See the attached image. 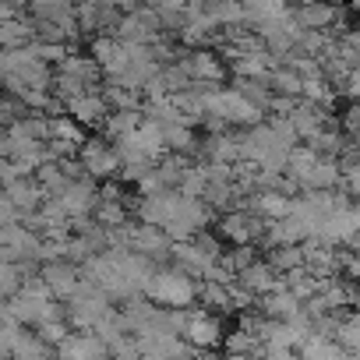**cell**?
<instances>
[{
  "label": "cell",
  "instance_id": "83f0119b",
  "mask_svg": "<svg viewBox=\"0 0 360 360\" xmlns=\"http://www.w3.org/2000/svg\"><path fill=\"white\" fill-rule=\"evenodd\" d=\"M342 131L346 134H360V99H353L342 113Z\"/></svg>",
  "mask_w": 360,
  "mask_h": 360
},
{
  "label": "cell",
  "instance_id": "ac0fdd59",
  "mask_svg": "<svg viewBox=\"0 0 360 360\" xmlns=\"http://www.w3.org/2000/svg\"><path fill=\"white\" fill-rule=\"evenodd\" d=\"M141 120H145L141 110H110V117L103 120V138L113 141V145H120V141H127L138 131Z\"/></svg>",
  "mask_w": 360,
  "mask_h": 360
},
{
  "label": "cell",
  "instance_id": "ba28073f",
  "mask_svg": "<svg viewBox=\"0 0 360 360\" xmlns=\"http://www.w3.org/2000/svg\"><path fill=\"white\" fill-rule=\"evenodd\" d=\"M265 219H258L255 212H248V209H230V212H223L219 216V237L223 240H230L233 248H244V244H262V237H265Z\"/></svg>",
  "mask_w": 360,
  "mask_h": 360
},
{
  "label": "cell",
  "instance_id": "2e32d148",
  "mask_svg": "<svg viewBox=\"0 0 360 360\" xmlns=\"http://www.w3.org/2000/svg\"><path fill=\"white\" fill-rule=\"evenodd\" d=\"M4 195L11 198V205L18 209V216H22V212H36V209L46 202L43 188L36 184V176H18V180H8V184H4Z\"/></svg>",
  "mask_w": 360,
  "mask_h": 360
},
{
  "label": "cell",
  "instance_id": "f1b7e54d",
  "mask_svg": "<svg viewBox=\"0 0 360 360\" xmlns=\"http://www.w3.org/2000/svg\"><path fill=\"white\" fill-rule=\"evenodd\" d=\"M8 223H18V209L11 205V198L4 195V188H0V226H8Z\"/></svg>",
  "mask_w": 360,
  "mask_h": 360
},
{
  "label": "cell",
  "instance_id": "7a4b0ae2",
  "mask_svg": "<svg viewBox=\"0 0 360 360\" xmlns=\"http://www.w3.org/2000/svg\"><path fill=\"white\" fill-rule=\"evenodd\" d=\"M219 258H223V248H219V240H216L209 230L195 233L191 240H176V244L169 248V262H173V269L188 272V276L198 279V283L216 276Z\"/></svg>",
  "mask_w": 360,
  "mask_h": 360
},
{
  "label": "cell",
  "instance_id": "4316f807",
  "mask_svg": "<svg viewBox=\"0 0 360 360\" xmlns=\"http://www.w3.org/2000/svg\"><path fill=\"white\" fill-rule=\"evenodd\" d=\"M335 96H346L349 103L360 99V68H349V71H346V78L335 85Z\"/></svg>",
  "mask_w": 360,
  "mask_h": 360
},
{
  "label": "cell",
  "instance_id": "e0dca14e",
  "mask_svg": "<svg viewBox=\"0 0 360 360\" xmlns=\"http://www.w3.org/2000/svg\"><path fill=\"white\" fill-rule=\"evenodd\" d=\"M237 283H240V286H248L255 297H265L269 290H276V286L283 283V276H279V272H276L265 258H255V262H251V265L237 276Z\"/></svg>",
  "mask_w": 360,
  "mask_h": 360
},
{
  "label": "cell",
  "instance_id": "5b68a950",
  "mask_svg": "<svg viewBox=\"0 0 360 360\" xmlns=\"http://www.w3.org/2000/svg\"><path fill=\"white\" fill-rule=\"evenodd\" d=\"M113 307V300L89 279H82V286L75 290V297L68 300V325L71 328H92L99 318H106Z\"/></svg>",
  "mask_w": 360,
  "mask_h": 360
},
{
  "label": "cell",
  "instance_id": "f546056e",
  "mask_svg": "<svg viewBox=\"0 0 360 360\" xmlns=\"http://www.w3.org/2000/svg\"><path fill=\"white\" fill-rule=\"evenodd\" d=\"M223 360H258V356L255 353H226Z\"/></svg>",
  "mask_w": 360,
  "mask_h": 360
},
{
  "label": "cell",
  "instance_id": "7c38bea8",
  "mask_svg": "<svg viewBox=\"0 0 360 360\" xmlns=\"http://www.w3.org/2000/svg\"><path fill=\"white\" fill-rule=\"evenodd\" d=\"M39 276H43V283L50 286V293H53V300H71L75 297V290L82 286V269L75 265V262H46V265H39Z\"/></svg>",
  "mask_w": 360,
  "mask_h": 360
},
{
  "label": "cell",
  "instance_id": "52a82bcc",
  "mask_svg": "<svg viewBox=\"0 0 360 360\" xmlns=\"http://www.w3.org/2000/svg\"><path fill=\"white\" fill-rule=\"evenodd\" d=\"M78 162L89 180H110L120 169V152L106 138H85V145L78 148Z\"/></svg>",
  "mask_w": 360,
  "mask_h": 360
},
{
  "label": "cell",
  "instance_id": "8fae6325",
  "mask_svg": "<svg viewBox=\"0 0 360 360\" xmlns=\"http://www.w3.org/2000/svg\"><path fill=\"white\" fill-rule=\"evenodd\" d=\"M180 68L188 71L191 82H202V85H223L226 82V64L219 60V53H212L205 46L184 53V57H180Z\"/></svg>",
  "mask_w": 360,
  "mask_h": 360
},
{
  "label": "cell",
  "instance_id": "277c9868",
  "mask_svg": "<svg viewBox=\"0 0 360 360\" xmlns=\"http://www.w3.org/2000/svg\"><path fill=\"white\" fill-rule=\"evenodd\" d=\"M205 117H216L223 127H255L265 120V110H258L255 103H248L233 85H219L209 99V113Z\"/></svg>",
  "mask_w": 360,
  "mask_h": 360
},
{
  "label": "cell",
  "instance_id": "6da1fadb",
  "mask_svg": "<svg viewBox=\"0 0 360 360\" xmlns=\"http://www.w3.org/2000/svg\"><path fill=\"white\" fill-rule=\"evenodd\" d=\"M134 216H138V223L159 226L176 244V240H191L195 233L209 230L212 205L202 202V198H188V195H180V191H159V195L138 198Z\"/></svg>",
  "mask_w": 360,
  "mask_h": 360
},
{
  "label": "cell",
  "instance_id": "603a6c76",
  "mask_svg": "<svg viewBox=\"0 0 360 360\" xmlns=\"http://www.w3.org/2000/svg\"><path fill=\"white\" fill-rule=\"evenodd\" d=\"M29 39H32V32H29V25H25V22H15V18L0 22V46L22 50V46L29 43Z\"/></svg>",
  "mask_w": 360,
  "mask_h": 360
},
{
  "label": "cell",
  "instance_id": "5bb4252c",
  "mask_svg": "<svg viewBox=\"0 0 360 360\" xmlns=\"http://www.w3.org/2000/svg\"><path fill=\"white\" fill-rule=\"evenodd\" d=\"M202 155H205V162L237 166V162H244V141L233 131H219V134H209L202 141Z\"/></svg>",
  "mask_w": 360,
  "mask_h": 360
},
{
  "label": "cell",
  "instance_id": "7402d4cb",
  "mask_svg": "<svg viewBox=\"0 0 360 360\" xmlns=\"http://www.w3.org/2000/svg\"><path fill=\"white\" fill-rule=\"evenodd\" d=\"M162 138H166V152H176V155L198 148L191 124H166V127H162Z\"/></svg>",
  "mask_w": 360,
  "mask_h": 360
},
{
  "label": "cell",
  "instance_id": "4dcf8cb0",
  "mask_svg": "<svg viewBox=\"0 0 360 360\" xmlns=\"http://www.w3.org/2000/svg\"><path fill=\"white\" fill-rule=\"evenodd\" d=\"M353 145H356V152H360V134H353Z\"/></svg>",
  "mask_w": 360,
  "mask_h": 360
},
{
  "label": "cell",
  "instance_id": "44dd1931",
  "mask_svg": "<svg viewBox=\"0 0 360 360\" xmlns=\"http://www.w3.org/2000/svg\"><path fill=\"white\" fill-rule=\"evenodd\" d=\"M265 262H269L279 276L297 272V269H304V244H283V248H272V251L265 255Z\"/></svg>",
  "mask_w": 360,
  "mask_h": 360
},
{
  "label": "cell",
  "instance_id": "4fadbf2b",
  "mask_svg": "<svg viewBox=\"0 0 360 360\" xmlns=\"http://www.w3.org/2000/svg\"><path fill=\"white\" fill-rule=\"evenodd\" d=\"M64 106H68V117H75L82 127H103V120L110 117V103H106L103 89H89Z\"/></svg>",
  "mask_w": 360,
  "mask_h": 360
},
{
  "label": "cell",
  "instance_id": "3957f363",
  "mask_svg": "<svg viewBox=\"0 0 360 360\" xmlns=\"http://www.w3.org/2000/svg\"><path fill=\"white\" fill-rule=\"evenodd\" d=\"M145 297L155 307L188 311V307L198 304V279H191L188 272H180V269H155L148 286H145Z\"/></svg>",
  "mask_w": 360,
  "mask_h": 360
},
{
  "label": "cell",
  "instance_id": "9c48e42d",
  "mask_svg": "<svg viewBox=\"0 0 360 360\" xmlns=\"http://www.w3.org/2000/svg\"><path fill=\"white\" fill-rule=\"evenodd\" d=\"M110 346L92 328H71L57 346V360H106Z\"/></svg>",
  "mask_w": 360,
  "mask_h": 360
},
{
  "label": "cell",
  "instance_id": "30bf717a",
  "mask_svg": "<svg viewBox=\"0 0 360 360\" xmlns=\"http://www.w3.org/2000/svg\"><path fill=\"white\" fill-rule=\"evenodd\" d=\"M293 18L304 32H332L342 25V11L332 0H304V4L293 8Z\"/></svg>",
  "mask_w": 360,
  "mask_h": 360
},
{
  "label": "cell",
  "instance_id": "d4e9b609",
  "mask_svg": "<svg viewBox=\"0 0 360 360\" xmlns=\"http://www.w3.org/2000/svg\"><path fill=\"white\" fill-rule=\"evenodd\" d=\"M68 332H71V325H68V321H43V325L36 328V335H39L43 342H50V346H60Z\"/></svg>",
  "mask_w": 360,
  "mask_h": 360
},
{
  "label": "cell",
  "instance_id": "d6986e66",
  "mask_svg": "<svg viewBox=\"0 0 360 360\" xmlns=\"http://www.w3.org/2000/svg\"><path fill=\"white\" fill-rule=\"evenodd\" d=\"M60 75H64V78L82 82L85 89H96V82H99L103 68L92 60V53H89V57H82V53H68V57L60 60Z\"/></svg>",
  "mask_w": 360,
  "mask_h": 360
},
{
  "label": "cell",
  "instance_id": "9a60e30c",
  "mask_svg": "<svg viewBox=\"0 0 360 360\" xmlns=\"http://www.w3.org/2000/svg\"><path fill=\"white\" fill-rule=\"evenodd\" d=\"M258 311L269 318V321H290L293 314L304 311V304L293 297V290L286 283H279L276 290H269L265 297H258Z\"/></svg>",
  "mask_w": 360,
  "mask_h": 360
},
{
  "label": "cell",
  "instance_id": "cb8c5ba5",
  "mask_svg": "<svg viewBox=\"0 0 360 360\" xmlns=\"http://www.w3.org/2000/svg\"><path fill=\"white\" fill-rule=\"evenodd\" d=\"M22 283H25L22 265H15V262H0V293H4V297H15V293L22 290Z\"/></svg>",
  "mask_w": 360,
  "mask_h": 360
},
{
  "label": "cell",
  "instance_id": "ffe728a7",
  "mask_svg": "<svg viewBox=\"0 0 360 360\" xmlns=\"http://www.w3.org/2000/svg\"><path fill=\"white\" fill-rule=\"evenodd\" d=\"M11 360H57V346L43 342L36 332H22L11 349Z\"/></svg>",
  "mask_w": 360,
  "mask_h": 360
},
{
  "label": "cell",
  "instance_id": "484cf974",
  "mask_svg": "<svg viewBox=\"0 0 360 360\" xmlns=\"http://www.w3.org/2000/svg\"><path fill=\"white\" fill-rule=\"evenodd\" d=\"M353 202H360V159L356 162H349L346 169H342V184H339Z\"/></svg>",
  "mask_w": 360,
  "mask_h": 360
},
{
  "label": "cell",
  "instance_id": "8992f818",
  "mask_svg": "<svg viewBox=\"0 0 360 360\" xmlns=\"http://www.w3.org/2000/svg\"><path fill=\"white\" fill-rule=\"evenodd\" d=\"M188 346L195 349H216L226 342V328H223V314L209 311V307H188L184 311V332H180Z\"/></svg>",
  "mask_w": 360,
  "mask_h": 360
}]
</instances>
